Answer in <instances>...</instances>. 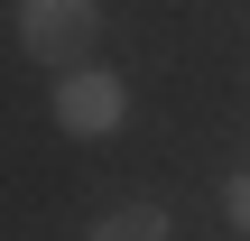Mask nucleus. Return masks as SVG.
Listing matches in <instances>:
<instances>
[{"instance_id":"nucleus-2","label":"nucleus","mask_w":250,"mask_h":241,"mask_svg":"<svg viewBox=\"0 0 250 241\" xmlns=\"http://www.w3.org/2000/svg\"><path fill=\"white\" fill-rule=\"evenodd\" d=\"M56 121H65L74 139H111V130L130 121V93H121V74H102L93 56H83V65H65V74H56Z\"/></svg>"},{"instance_id":"nucleus-1","label":"nucleus","mask_w":250,"mask_h":241,"mask_svg":"<svg viewBox=\"0 0 250 241\" xmlns=\"http://www.w3.org/2000/svg\"><path fill=\"white\" fill-rule=\"evenodd\" d=\"M19 46H28L46 74L83 65V56L102 46V0H19Z\"/></svg>"},{"instance_id":"nucleus-4","label":"nucleus","mask_w":250,"mask_h":241,"mask_svg":"<svg viewBox=\"0 0 250 241\" xmlns=\"http://www.w3.org/2000/svg\"><path fill=\"white\" fill-rule=\"evenodd\" d=\"M223 214H232V232H250V176H232V186H223Z\"/></svg>"},{"instance_id":"nucleus-3","label":"nucleus","mask_w":250,"mask_h":241,"mask_svg":"<svg viewBox=\"0 0 250 241\" xmlns=\"http://www.w3.org/2000/svg\"><path fill=\"white\" fill-rule=\"evenodd\" d=\"M93 232H102V241H158V232H167V214H158V204H111Z\"/></svg>"}]
</instances>
